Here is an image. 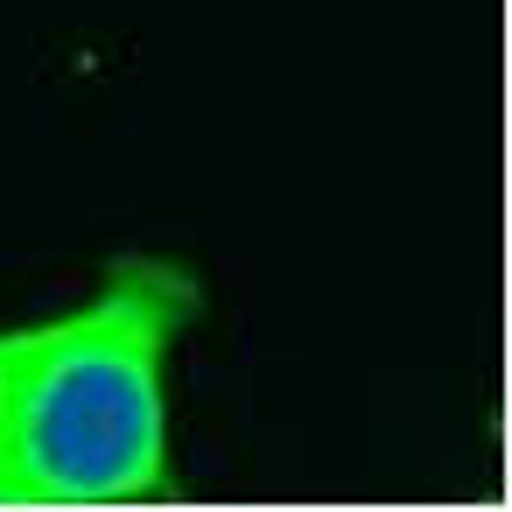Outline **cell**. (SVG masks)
<instances>
[{"instance_id":"1","label":"cell","mask_w":512,"mask_h":512,"mask_svg":"<svg viewBox=\"0 0 512 512\" xmlns=\"http://www.w3.org/2000/svg\"><path fill=\"white\" fill-rule=\"evenodd\" d=\"M197 302L183 267L120 260L78 309L0 330V505H134L176 484L169 351Z\"/></svg>"}]
</instances>
